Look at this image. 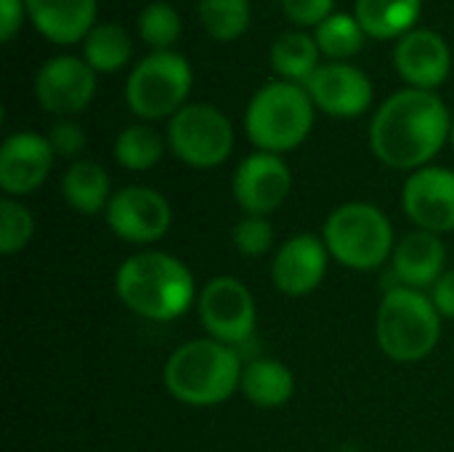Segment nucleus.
<instances>
[{"instance_id":"obj_1","label":"nucleus","mask_w":454,"mask_h":452,"mask_svg":"<svg viewBox=\"0 0 454 452\" xmlns=\"http://www.w3.org/2000/svg\"><path fill=\"white\" fill-rule=\"evenodd\" d=\"M452 115L436 91L402 88L391 93L370 123L372 155L394 170L426 168L450 141Z\"/></svg>"},{"instance_id":"obj_2","label":"nucleus","mask_w":454,"mask_h":452,"mask_svg":"<svg viewBox=\"0 0 454 452\" xmlns=\"http://www.w3.org/2000/svg\"><path fill=\"white\" fill-rule=\"evenodd\" d=\"M117 298L149 322H170L189 312L197 285L189 266L160 250H144L120 264L114 274Z\"/></svg>"},{"instance_id":"obj_3","label":"nucleus","mask_w":454,"mask_h":452,"mask_svg":"<svg viewBox=\"0 0 454 452\" xmlns=\"http://www.w3.org/2000/svg\"><path fill=\"white\" fill-rule=\"evenodd\" d=\"M242 368L234 346L215 338H194L168 357L162 384L173 400L189 408H213L239 389Z\"/></svg>"},{"instance_id":"obj_4","label":"nucleus","mask_w":454,"mask_h":452,"mask_svg":"<svg viewBox=\"0 0 454 452\" xmlns=\"http://www.w3.org/2000/svg\"><path fill=\"white\" fill-rule=\"evenodd\" d=\"M314 101L303 85L274 80L255 91L245 109V133L258 152L298 149L314 128Z\"/></svg>"},{"instance_id":"obj_5","label":"nucleus","mask_w":454,"mask_h":452,"mask_svg":"<svg viewBox=\"0 0 454 452\" xmlns=\"http://www.w3.org/2000/svg\"><path fill=\"white\" fill-rule=\"evenodd\" d=\"M442 338V314L431 296L412 288H388L375 314L380 352L402 365L426 360Z\"/></svg>"},{"instance_id":"obj_6","label":"nucleus","mask_w":454,"mask_h":452,"mask_svg":"<svg viewBox=\"0 0 454 452\" xmlns=\"http://www.w3.org/2000/svg\"><path fill=\"white\" fill-rule=\"evenodd\" d=\"M322 240L340 266L354 272H372L391 261L396 237L388 216L372 202L338 205L322 229Z\"/></svg>"},{"instance_id":"obj_7","label":"nucleus","mask_w":454,"mask_h":452,"mask_svg":"<svg viewBox=\"0 0 454 452\" xmlns=\"http://www.w3.org/2000/svg\"><path fill=\"white\" fill-rule=\"evenodd\" d=\"M194 72L178 51H152L128 75L125 104L141 120H165L184 109Z\"/></svg>"},{"instance_id":"obj_8","label":"nucleus","mask_w":454,"mask_h":452,"mask_svg":"<svg viewBox=\"0 0 454 452\" xmlns=\"http://www.w3.org/2000/svg\"><path fill=\"white\" fill-rule=\"evenodd\" d=\"M168 147L189 168H218L234 152V125L213 104L192 101L168 120Z\"/></svg>"},{"instance_id":"obj_9","label":"nucleus","mask_w":454,"mask_h":452,"mask_svg":"<svg viewBox=\"0 0 454 452\" xmlns=\"http://www.w3.org/2000/svg\"><path fill=\"white\" fill-rule=\"evenodd\" d=\"M197 312L207 338H215L226 346L237 349L255 333V298L250 288L237 277H213L197 296Z\"/></svg>"},{"instance_id":"obj_10","label":"nucleus","mask_w":454,"mask_h":452,"mask_svg":"<svg viewBox=\"0 0 454 452\" xmlns=\"http://www.w3.org/2000/svg\"><path fill=\"white\" fill-rule=\"evenodd\" d=\"M32 93L45 112L64 120L80 115L93 101L96 72L88 67L82 56H69V53L51 56L37 67Z\"/></svg>"},{"instance_id":"obj_11","label":"nucleus","mask_w":454,"mask_h":452,"mask_svg":"<svg viewBox=\"0 0 454 452\" xmlns=\"http://www.w3.org/2000/svg\"><path fill=\"white\" fill-rule=\"evenodd\" d=\"M104 213L109 229L133 245H152L173 226L170 202L152 186H125L114 192Z\"/></svg>"},{"instance_id":"obj_12","label":"nucleus","mask_w":454,"mask_h":452,"mask_svg":"<svg viewBox=\"0 0 454 452\" xmlns=\"http://www.w3.org/2000/svg\"><path fill=\"white\" fill-rule=\"evenodd\" d=\"M293 173L282 155L253 152L247 155L231 178V194L245 216H269L290 197Z\"/></svg>"},{"instance_id":"obj_13","label":"nucleus","mask_w":454,"mask_h":452,"mask_svg":"<svg viewBox=\"0 0 454 452\" xmlns=\"http://www.w3.org/2000/svg\"><path fill=\"white\" fill-rule=\"evenodd\" d=\"M314 101V107L330 117L351 120L364 115L372 107L375 88L367 72L348 61H327L322 64L309 83L303 85Z\"/></svg>"},{"instance_id":"obj_14","label":"nucleus","mask_w":454,"mask_h":452,"mask_svg":"<svg viewBox=\"0 0 454 452\" xmlns=\"http://www.w3.org/2000/svg\"><path fill=\"white\" fill-rule=\"evenodd\" d=\"M402 208L418 229L447 234L454 229V170L426 165L407 176Z\"/></svg>"},{"instance_id":"obj_15","label":"nucleus","mask_w":454,"mask_h":452,"mask_svg":"<svg viewBox=\"0 0 454 452\" xmlns=\"http://www.w3.org/2000/svg\"><path fill=\"white\" fill-rule=\"evenodd\" d=\"M327 264H330V250L319 234L311 232L293 234L277 248V256L271 261L274 288L290 298L309 296L322 285L327 274Z\"/></svg>"},{"instance_id":"obj_16","label":"nucleus","mask_w":454,"mask_h":452,"mask_svg":"<svg viewBox=\"0 0 454 452\" xmlns=\"http://www.w3.org/2000/svg\"><path fill=\"white\" fill-rule=\"evenodd\" d=\"M394 67L407 88L436 91L447 83L452 72V51L450 43L428 27H415L404 37L396 40Z\"/></svg>"},{"instance_id":"obj_17","label":"nucleus","mask_w":454,"mask_h":452,"mask_svg":"<svg viewBox=\"0 0 454 452\" xmlns=\"http://www.w3.org/2000/svg\"><path fill=\"white\" fill-rule=\"evenodd\" d=\"M53 149L48 136L35 131H16L0 147V189L8 197H24L43 186L53 168Z\"/></svg>"},{"instance_id":"obj_18","label":"nucleus","mask_w":454,"mask_h":452,"mask_svg":"<svg viewBox=\"0 0 454 452\" xmlns=\"http://www.w3.org/2000/svg\"><path fill=\"white\" fill-rule=\"evenodd\" d=\"M447 264V245L439 234L415 229L404 234L391 256V274L402 288L426 290L439 282Z\"/></svg>"},{"instance_id":"obj_19","label":"nucleus","mask_w":454,"mask_h":452,"mask_svg":"<svg viewBox=\"0 0 454 452\" xmlns=\"http://www.w3.org/2000/svg\"><path fill=\"white\" fill-rule=\"evenodd\" d=\"M24 5L35 29L56 45H74L96 27L98 0H24Z\"/></svg>"},{"instance_id":"obj_20","label":"nucleus","mask_w":454,"mask_h":452,"mask_svg":"<svg viewBox=\"0 0 454 452\" xmlns=\"http://www.w3.org/2000/svg\"><path fill=\"white\" fill-rule=\"evenodd\" d=\"M239 392L245 394L250 405L263 408V410H277L293 400L295 376L285 362L271 360V357H258L242 368Z\"/></svg>"},{"instance_id":"obj_21","label":"nucleus","mask_w":454,"mask_h":452,"mask_svg":"<svg viewBox=\"0 0 454 452\" xmlns=\"http://www.w3.org/2000/svg\"><path fill=\"white\" fill-rule=\"evenodd\" d=\"M423 11V0H356L354 16L359 19L367 37L399 40L415 29Z\"/></svg>"},{"instance_id":"obj_22","label":"nucleus","mask_w":454,"mask_h":452,"mask_svg":"<svg viewBox=\"0 0 454 452\" xmlns=\"http://www.w3.org/2000/svg\"><path fill=\"white\" fill-rule=\"evenodd\" d=\"M61 194L77 213L96 216L106 210L112 200V184L104 165L96 160H74L61 178Z\"/></svg>"},{"instance_id":"obj_23","label":"nucleus","mask_w":454,"mask_h":452,"mask_svg":"<svg viewBox=\"0 0 454 452\" xmlns=\"http://www.w3.org/2000/svg\"><path fill=\"white\" fill-rule=\"evenodd\" d=\"M319 53L322 51H319L314 35H309L303 29H290V32H282L271 43L269 61H271L274 72L279 75V80L306 85L309 77L322 67Z\"/></svg>"},{"instance_id":"obj_24","label":"nucleus","mask_w":454,"mask_h":452,"mask_svg":"<svg viewBox=\"0 0 454 452\" xmlns=\"http://www.w3.org/2000/svg\"><path fill=\"white\" fill-rule=\"evenodd\" d=\"M130 56H133V43L125 27L114 21L96 24L82 40V59L93 72H117L130 61Z\"/></svg>"},{"instance_id":"obj_25","label":"nucleus","mask_w":454,"mask_h":452,"mask_svg":"<svg viewBox=\"0 0 454 452\" xmlns=\"http://www.w3.org/2000/svg\"><path fill=\"white\" fill-rule=\"evenodd\" d=\"M168 139H162L152 125L146 123H136L128 125L117 133L114 139V160L125 168V170H149L154 168L162 155H165Z\"/></svg>"},{"instance_id":"obj_26","label":"nucleus","mask_w":454,"mask_h":452,"mask_svg":"<svg viewBox=\"0 0 454 452\" xmlns=\"http://www.w3.org/2000/svg\"><path fill=\"white\" fill-rule=\"evenodd\" d=\"M197 13L202 29L218 43L239 40L253 21L250 0H200Z\"/></svg>"},{"instance_id":"obj_27","label":"nucleus","mask_w":454,"mask_h":452,"mask_svg":"<svg viewBox=\"0 0 454 452\" xmlns=\"http://www.w3.org/2000/svg\"><path fill=\"white\" fill-rule=\"evenodd\" d=\"M314 40H317L322 56H327L330 61H346L364 48L367 32L362 29L359 19L354 13L335 11L314 29Z\"/></svg>"},{"instance_id":"obj_28","label":"nucleus","mask_w":454,"mask_h":452,"mask_svg":"<svg viewBox=\"0 0 454 452\" xmlns=\"http://www.w3.org/2000/svg\"><path fill=\"white\" fill-rule=\"evenodd\" d=\"M138 35L152 51H173L181 37V16L170 3H149L138 13Z\"/></svg>"},{"instance_id":"obj_29","label":"nucleus","mask_w":454,"mask_h":452,"mask_svg":"<svg viewBox=\"0 0 454 452\" xmlns=\"http://www.w3.org/2000/svg\"><path fill=\"white\" fill-rule=\"evenodd\" d=\"M35 237V218L16 197L0 200V253L13 256L24 250Z\"/></svg>"},{"instance_id":"obj_30","label":"nucleus","mask_w":454,"mask_h":452,"mask_svg":"<svg viewBox=\"0 0 454 452\" xmlns=\"http://www.w3.org/2000/svg\"><path fill=\"white\" fill-rule=\"evenodd\" d=\"M234 248L247 258H261L274 248V226L266 216H242L231 229Z\"/></svg>"},{"instance_id":"obj_31","label":"nucleus","mask_w":454,"mask_h":452,"mask_svg":"<svg viewBox=\"0 0 454 452\" xmlns=\"http://www.w3.org/2000/svg\"><path fill=\"white\" fill-rule=\"evenodd\" d=\"M48 141H51V149L56 157H77L82 149H85V131L80 123L64 117V120H56L51 133H48Z\"/></svg>"},{"instance_id":"obj_32","label":"nucleus","mask_w":454,"mask_h":452,"mask_svg":"<svg viewBox=\"0 0 454 452\" xmlns=\"http://www.w3.org/2000/svg\"><path fill=\"white\" fill-rule=\"evenodd\" d=\"M285 16L298 27H319L335 13V0H279Z\"/></svg>"},{"instance_id":"obj_33","label":"nucleus","mask_w":454,"mask_h":452,"mask_svg":"<svg viewBox=\"0 0 454 452\" xmlns=\"http://www.w3.org/2000/svg\"><path fill=\"white\" fill-rule=\"evenodd\" d=\"M27 16V5L24 0H0V40L11 43Z\"/></svg>"},{"instance_id":"obj_34","label":"nucleus","mask_w":454,"mask_h":452,"mask_svg":"<svg viewBox=\"0 0 454 452\" xmlns=\"http://www.w3.org/2000/svg\"><path fill=\"white\" fill-rule=\"evenodd\" d=\"M431 301H434V306L439 309L442 317L454 320V269L444 272L439 277V282L431 288Z\"/></svg>"},{"instance_id":"obj_35","label":"nucleus","mask_w":454,"mask_h":452,"mask_svg":"<svg viewBox=\"0 0 454 452\" xmlns=\"http://www.w3.org/2000/svg\"><path fill=\"white\" fill-rule=\"evenodd\" d=\"M450 144H452V149H454V120H452V136H450Z\"/></svg>"}]
</instances>
